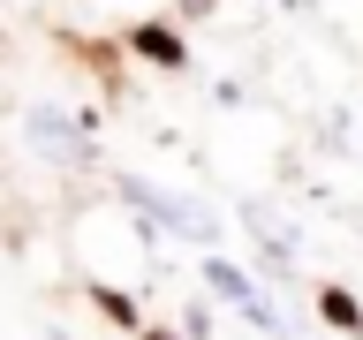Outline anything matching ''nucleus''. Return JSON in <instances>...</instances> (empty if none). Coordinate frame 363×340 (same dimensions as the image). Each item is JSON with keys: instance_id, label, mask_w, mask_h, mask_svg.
<instances>
[{"instance_id": "1", "label": "nucleus", "mask_w": 363, "mask_h": 340, "mask_svg": "<svg viewBox=\"0 0 363 340\" xmlns=\"http://www.w3.org/2000/svg\"><path fill=\"white\" fill-rule=\"evenodd\" d=\"M204 280H212V295H220V302H235V310H250L257 325H272V302L257 295V280H250L242 265H227V257H212V265H204Z\"/></svg>"}, {"instance_id": "2", "label": "nucleus", "mask_w": 363, "mask_h": 340, "mask_svg": "<svg viewBox=\"0 0 363 340\" xmlns=\"http://www.w3.org/2000/svg\"><path fill=\"white\" fill-rule=\"evenodd\" d=\"M30 136H38V144H45V152H61L68 159V166H91V144H84V136H76V129H68V121H61V113H30Z\"/></svg>"}, {"instance_id": "3", "label": "nucleus", "mask_w": 363, "mask_h": 340, "mask_svg": "<svg viewBox=\"0 0 363 340\" xmlns=\"http://www.w3.org/2000/svg\"><path fill=\"white\" fill-rule=\"evenodd\" d=\"M129 45L144 53V61H159V68H182V61H189V45H182L174 30H167V23H144V30H136Z\"/></svg>"}, {"instance_id": "4", "label": "nucleus", "mask_w": 363, "mask_h": 340, "mask_svg": "<svg viewBox=\"0 0 363 340\" xmlns=\"http://www.w3.org/2000/svg\"><path fill=\"white\" fill-rule=\"evenodd\" d=\"M318 310H325V325H340V333H363V302L348 288H325V295H318Z\"/></svg>"}, {"instance_id": "5", "label": "nucleus", "mask_w": 363, "mask_h": 340, "mask_svg": "<svg viewBox=\"0 0 363 340\" xmlns=\"http://www.w3.org/2000/svg\"><path fill=\"white\" fill-rule=\"evenodd\" d=\"M91 302H99V310H106L113 325H136V302H129V295H113V288H91Z\"/></svg>"}, {"instance_id": "6", "label": "nucleus", "mask_w": 363, "mask_h": 340, "mask_svg": "<svg viewBox=\"0 0 363 340\" xmlns=\"http://www.w3.org/2000/svg\"><path fill=\"white\" fill-rule=\"evenodd\" d=\"M144 340H174V333H144Z\"/></svg>"}]
</instances>
